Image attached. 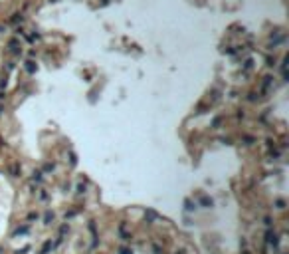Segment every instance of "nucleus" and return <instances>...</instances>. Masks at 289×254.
<instances>
[{"mask_svg": "<svg viewBox=\"0 0 289 254\" xmlns=\"http://www.w3.org/2000/svg\"><path fill=\"white\" fill-rule=\"evenodd\" d=\"M34 70H36V68H34V64H32V62H28V72H34Z\"/></svg>", "mask_w": 289, "mask_h": 254, "instance_id": "1", "label": "nucleus"}]
</instances>
